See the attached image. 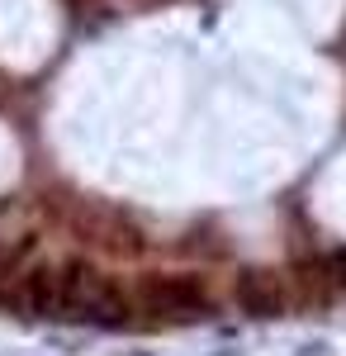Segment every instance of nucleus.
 <instances>
[{"mask_svg":"<svg viewBox=\"0 0 346 356\" xmlns=\"http://www.w3.org/2000/svg\"><path fill=\"white\" fill-rule=\"evenodd\" d=\"M57 285H62V318L90 323V328H124L129 323V295L95 266L67 261V266H57Z\"/></svg>","mask_w":346,"mask_h":356,"instance_id":"obj_1","label":"nucleus"},{"mask_svg":"<svg viewBox=\"0 0 346 356\" xmlns=\"http://www.w3.org/2000/svg\"><path fill=\"white\" fill-rule=\"evenodd\" d=\"M142 304L152 314H166V318H204V314H213L209 285L199 275H152L142 285Z\"/></svg>","mask_w":346,"mask_h":356,"instance_id":"obj_2","label":"nucleus"},{"mask_svg":"<svg viewBox=\"0 0 346 356\" xmlns=\"http://www.w3.org/2000/svg\"><path fill=\"white\" fill-rule=\"evenodd\" d=\"M233 295H238V309L247 318H256V323L285 318V295H280V285L266 271H242L233 280Z\"/></svg>","mask_w":346,"mask_h":356,"instance_id":"obj_3","label":"nucleus"},{"mask_svg":"<svg viewBox=\"0 0 346 356\" xmlns=\"http://www.w3.org/2000/svg\"><path fill=\"white\" fill-rule=\"evenodd\" d=\"M15 304L28 318H62V285H57V266H38L19 280Z\"/></svg>","mask_w":346,"mask_h":356,"instance_id":"obj_4","label":"nucleus"},{"mask_svg":"<svg viewBox=\"0 0 346 356\" xmlns=\"http://www.w3.org/2000/svg\"><path fill=\"white\" fill-rule=\"evenodd\" d=\"M322 275L337 285V290H346V247H337V252H327V261H322Z\"/></svg>","mask_w":346,"mask_h":356,"instance_id":"obj_5","label":"nucleus"}]
</instances>
